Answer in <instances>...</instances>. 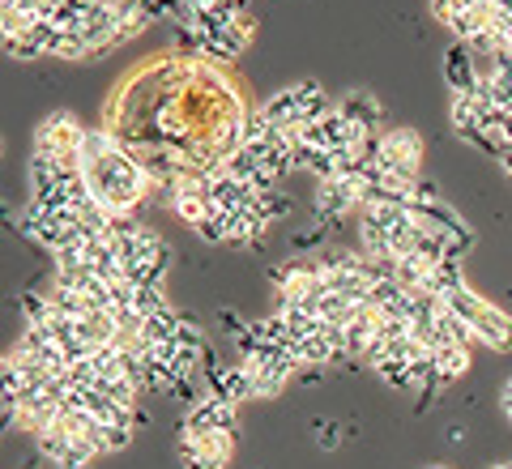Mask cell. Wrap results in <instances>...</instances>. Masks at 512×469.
I'll use <instances>...</instances> for the list:
<instances>
[{
    "mask_svg": "<svg viewBox=\"0 0 512 469\" xmlns=\"http://www.w3.org/2000/svg\"><path fill=\"white\" fill-rule=\"evenodd\" d=\"M500 401H504V414H508V423H512V376L504 380V393H500Z\"/></svg>",
    "mask_w": 512,
    "mask_h": 469,
    "instance_id": "cell-20",
    "label": "cell"
},
{
    "mask_svg": "<svg viewBox=\"0 0 512 469\" xmlns=\"http://www.w3.org/2000/svg\"><path fill=\"white\" fill-rule=\"evenodd\" d=\"M372 163L397 175H423V137L414 128H384Z\"/></svg>",
    "mask_w": 512,
    "mask_h": 469,
    "instance_id": "cell-4",
    "label": "cell"
},
{
    "mask_svg": "<svg viewBox=\"0 0 512 469\" xmlns=\"http://www.w3.org/2000/svg\"><path fill=\"white\" fill-rule=\"evenodd\" d=\"M483 116H487V107L478 103V99H470V94H457L453 107H448V120H453L457 137H466V141L478 137V128H483Z\"/></svg>",
    "mask_w": 512,
    "mask_h": 469,
    "instance_id": "cell-13",
    "label": "cell"
},
{
    "mask_svg": "<svg viewBox=\"0 0 512 469\" xmlns=\"http://www.w3.org/2000/svg\"><path fill=\"white\" fill-rule=\"evenodd\" d=\"M491 469H512V465H491Z\"/></svg>",
    "mask_w": 512,
    "mask_h": 469,
    "instance_id": "cell-24",
    "label": "cell"
},
{
    "mask_svg": "<svg viewBox=\"0 0 512 469\" xmlns=\"http://www.w3.org/2000/svg\"><path fill=\"white\" fill-rule=\"evenodd\" d=\"M150 184H154L150 171L141 167V158L128 150L124 141H120L111 154H103L94 167H86V188H90V197L99 201L111 218L133 214V209L146 201Z\"/></svg>",
    "mask_w": 512,
    "mask_h": 469,
    "instance_id": "cell-1",
    "label": "cell"
},
{
    "mask_svg": "<svg viewBox=\"0 0 512 469\" xmlns=\"http://www.w3.org/2000/svg\"><path fill=\"white\" fill-rule=\"evenodd\" d=\"M312 435H316V448H325V452H333L342 444V427L338 423H316Z\"/></svg>",
    "mask_w": 512,
    "mask_h": 469,
    "instance_id": "cell-19",
    "label": "cell"
},
{
    "mask_svg": "<svg viewBox=\"0 0 512 469\" xmlns=\"http://www.w3.org/2000/svg\"><path fill=\"white\" fill-rule=\"evenodd\" d=\"M470 329H474V342L478 346H487L495 354H508L512 350V316L504 312V307H495L491 299H483V307H478L474 320H470Z\"/></svg>",
    "mask_w": 512,
    "mask_h": 469,
    "instance_id": "cell-8",
    "label": "cell"
},
{
    "mask_svg": "<svg viewBox=\"0 0 512 469\" xmlns=\"http://www.w3.org/2000/svg\"><path fill=\"white\" fill-rule=\"evenodd\" d=\"M128 440H133V418H120V423H99V431H94V444H99V452H120V448H128Z\"/></svg>",
    "mask_w": 512,
    "mask_h": 469,
    "instance_id": "cell-14",
    "label": "cell"
},
{
    "mask_svg": "<svg viewBox=\"0 0 512 469\" xmlns=\"http://www.w3.org/2000/svg\"><path fill=\"white\" fill-rule=\"evenodd\" d=\"M444 82H448V90H453V99L457 94H470L474 99L478 82H483V69H478V60H474V52L466 43H453L444 52Z\"/></svg>",
    "mask_w": 512,
    "mask_h": 469,
    "instance_id": "cell-10",
    "label": "cell"
},
{
    "mask_svg": "<svg viewBox=\"0 0 512 469\" xmlns=\"http://www.w3.org/2000/svg\"><path fill=\"white\" fill-rule=\"evenodd\" d=\"M256 205H261V214H265L269 222H278V218L286 214V209H291V201L282 197V188H269V192H261V201H256Z\"/></svg>",
    "mask_w": 512,
    "mask_h": 469,
    "instance_id": "cell-18",
    "label": "cell"
},
{
    "mask_svg": "<svg viewBox=\"0 0 512 469\" xmlns=\"http://www.w3.org/2000/svg\"><path fill=\"white\" fill-rule=\"evenodd\" d=\"M9 43V30H5V18H0V47Z\"/></svg>",
    "mask_w": 512,
    "mask_h": 469,
    "instance_id": "cell-21",
    "label": "cell"
},
{
    "mask_svg": "<svg viewBox=\"0 0 512 469\" xmlns=\"http://www.w3.org/2000/svg\"><path fill=\"white\" fill-rule=\"evenodd\" d=\"M205 431H227L239 435V410L222 397H201L192 401V410L184 414V435H205Z\"/></svg>",
    "mask_w": 512,
    "mask_h": 469,
    "instance_id": "cell-7",
    "label": "cell"
},
{
    "mask_svg": "<svg viewBox=\"0 0 512 469\" xmlns=\"http://www.w3.org/2000/svg\"><path fill=\"white\" fill-rule=\"evenodd\" d=\"M423 469H448V465H423Z\"/></svg>",
    "mask_w": 512,
    "mask_h": 469,
    "instance_id": "cell-22",
    "label": "cell"
},
{
    "mask_svg": "<svg viewBox=\"0 0 512 469\" xmlns=\"http://www.w3.org/2000/svg\"><path fill=\"white\" fill-rule=\"evenodd\" d=\"M22 384H26V376H22V367L13 363V354H0V401L13 406L22 393Z\"/></svg>",
    "mask_w": 512,
    "mask_h": 469,
    "instance_id": "cell-15",
    "label": "cell"
},
{
    "mask_svg": "<svg viewBox=\"0 0 512 469\" xmlns=\"http://www.w3.org/2000/svg\"><path fill=\"white\" fill-rule=\"evenodd\" d=\"M329 111H333V99L320 82H295L261 103V116L269 124H278L282 133H303V128L316 124L320 116H329Z\"/></svg>",
    "mask_w": 512,
    "mask_h": 469,
    "instance_id": "cell-2",
    "label": "cell"
},
{
    "mask_svg": "<svg viewBox=\"0 0 512 469\" xmlns=\"http://www.w3.org/2000/svg\"><path fill=\"white\" fill-rule=\"evenodd\" d=\"M338 111L342 116L355 124V128H363V133H384L380 128V120H384V111H380V103H376V94H367V90H355V94H346V99L338 103Z\"/></svg>",
    "mask_w": 512,
    "mask_h": 469,
    "instance_id": "cell-11",
    "label": "cell"
},
{
    "mask_svg": "<svg viewBox=\"0 0 512 469\" xmlns=\"http://www.w3.org/2000/svg\"><path fill=\"white\" fill-rule=\"evenodd\" d=\"M372 367H376V376H380L384 384L397 388V393H414V380H410V367H406V363H397V359H376Z\"/></svg>",
    "mask_w": 512,
    "mask_h": 469,
    "instance_id": "cell-16",
    "label": "cell"
},
{
    "mask_svg": "<svg viewBox=\"0 0 512 469\" xmlns=\"http://www.w3.org/2000/svg\"><path fill=\"white\" fill-rule=\"evenodd\" d=\"M5 56H13V60H43V47L35 43V35H18V39H9L5 47H0Z\"/></svg>",
    "mask_w": 512,
    "mask_h": 469,
    "instance_id": "cell-17",
    "label": "cell"
},
{
    "mask_svg": "<svg viewBox=\"0 0 512 469\" xmlns=\"http://www.w3.org/2000/svg\"><path fill=\"white\" fill-rule=\"evenodd\" d=\"M35 440H39V452L47 461H52L56 469H90L94 457H103L99 444L94 440H82V435H69L60 423L56 427H43L35 431Z\"/></svg>",
    "mask_w": 512,
    "mask_h": 469,
    "instance_id": "cell-5",
    "label": "cell"
},
{
    "mask_svg": "<svg viewBox=\"0 0 512 469\" xmlns=\"http://www.w3.org/2000/svg\"><path fill=\"white\" fill-rule=\"evenodd\" d=\"M235 452V435L205 431V435H180V461L184 469H222Z\"/></svg>",
    "mask_w": 512,
    "mask_h": 469,
    "instance_id": "cell-6",
    "label": "cell"
},
{
    "mask_svg": "<svg viewBox=\"0 0 512 469\" xmlns=\"http://www.w3.org/2000/svg\"><path fill=\"white\" fill-rule=\"evenodd\" d=\"M0 158H5V141H0Z\"/></svg>",
    "mask_w": 512,
    "mask_h": 469,
    "instance_id": "cell-23",
    "label": "cell"
},
{
    "mask_svg": "<svg viewBox=\"0 0 512 469\" xmlns=\"http://www.w3.org/2000/svg\"><path fill=\"white\" fill-rule=\"evenodd\" d=\"M363 205V192L342 180V175H333V180H316V214L325 222H338L346 214H355V209Z\"/></svg>",
    "mask_w": 512,
    "mask_h": 469,
    "instance_id": "cell-9",
    "label": "cell"
},
{
    "mask_svg": "<svg viewBox=\"0 0 512 469\" xmlns=\"http://www.w3.org/2000/svg\"><path fill=\"white\" fill-rule=\"evenodd\" d=\"M431 359H436V388L457 384L470 371V350L466 346H436Z\"/></svg>",
    "mask_w": 512,
    "mask_h": 469,
    "instance_id": "cell-12",
    "label": "cell"
},
{
    "mask_svg": "<svg viewBox=\"0 0 512 469\" xmlns=\"http://www.w3.org/2000/svg\"><path fill=\"white\" fill-rule=\"evenodd\" d=\"M82 133L86 128L77 124V116H69V111H52V116L35 128V154L56 158V163H64V167H82V158H77Z\"/></svg>",
    "mask_w": 512,
    "mask_h": 469,
    "instance_id": "cell-3",
    "label": "cell"
}]
</instances>
